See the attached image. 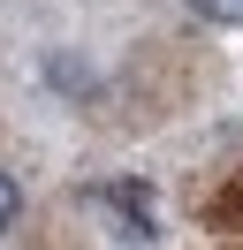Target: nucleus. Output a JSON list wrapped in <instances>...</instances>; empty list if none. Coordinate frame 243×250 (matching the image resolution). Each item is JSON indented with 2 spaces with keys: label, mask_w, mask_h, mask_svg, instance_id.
Masks as SVG:
<instances>
[{
  "label": "nucleus",
  "mask_w": 243,
  "mask_h": 250,
  "mask_svg": "<svg viewBox=\"0 0 243 250\" xmlns=\"http://www.w3.org/2000/svg\"><path fill=\"white\" fill-rule=\"evenodd\" d=\"M91 205H106V212L122 220V235H129V243H152V205H145V182H99L91 189Z\"/></svg>",
  "instance_id": "f257e3e1"
},
{
  "label": "nucleus",
  "mask_w": 243,
  "mask_h": 250,
  "mask_svg": "<svg viewBox=\"0 0 243 250\" xmlns=\"http://www.w3.org/2000/svg\"><path fill=\"white\" fill-rule=\"evenodd\" d=\"M175 8L205 31H243V0H175Z\"/></svg>",
  "instance_id": "f03ea898"
},
{
  "label": "nucleus",
  "mask_w": 243,
  "mask_h": 250,
  "mask_svg": "<svg viewBox=\"0 0 243 250\" xmlns=\"http://www.w3.org/2000/svg\"><path fill=\"white\" fill-rule=\"evenodd\" d=\"M15 220H23V182H15V174L0 167V235H8Z\"/></svg>",
  "instance_id": "7ed1b4c3"
}]
</instances>
